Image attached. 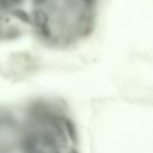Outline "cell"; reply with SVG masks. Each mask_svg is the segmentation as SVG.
Instances as JSON below:
<instances>
[{
  "mask_svg": "<svg viewBox=\"0 0 153 153\" xmlns=\"http://www.w3.org/2000/svg\"><path fill=\"white\" fill-rule=\"evenodd\" d=\"M27 0H0V12L23 20L26 25Z\"/></svg>",
  "mask_w": 153,
  "mask_h": 153,
  "instance_id": "cell-1",
  "label": "cell"
}]
</instances>
